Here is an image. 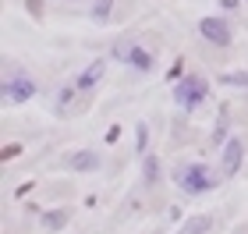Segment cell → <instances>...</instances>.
Returning a JSON list of instances; mask_svg holds the SVG:
<instances>
[{"instance_id":"cell-1","label":"cell","mask_w":248,"mask_h":234,"mask_svg":"<svg viewBox=\"0 0 248 234\" xmlns=\"http://www.w3.org/2000/svg\"><path fill=\"white\" fill-rule=\"evenodd\" d=\"M174 181H177V188H181V192L202 195V192H209V188H217L220 177L213 174L206 163H181V167L174 171Z\"/></svg>"},{"instance_id":"cell-2","label":"cell","mask_w":248,"mask_h":234,"mask_svg":"<svg viewBox=\"0 0 248 234\" xmlns=\"http://www.w3.org/2000/svg\"><path fill=\"white\" fill-rule=\"evenodd\" d=\"M206 96H209V82H206V75H185L181 82L174 85V103L181 107V110H195L199 103H206Z\"/></svg>"},{"instance_id":"cell-3","label":"cell","mask_w":248,"mask_h":234,"mask_svg":"<svg viewBox=\"0 0 248 234\" xmlns=\"http://www.w3.org/2000/svg\"><path fill=\"white\" fill-rule=\"evenodd\" d=\"M114 61H121V64H128V68H135V71H153V53L145 50V47H139V43H131V39H117L114 43Z\"/></svg>"},{"instance_id":"cell-4","label":"cell","mask_w":248,"mask_h":234,"mask_svg":"<svg viewBox=\"0 0 248 234\" xmlns=\"http://www.w3.org/2000/svg\"><path fill=\"white\" fill-rule=\"evenodd\" d=\"M0 93H4L7 103H29V99L36 96V82H32V78H29L25 71H15L11 78H4Z\"/></svg>"},{"instance_id":"cell-5","label":"cell","mask_w":248,"mask_h":234,"mask_svg":"<svg viewBox=\"0 0 248 234\" xmlns=\"http://www.w3.org/2000/svg\"><path fill=\"white\" fill-rule=\"evenodd\" d=\"M241 160H245V142L227 139V146L220 149V177H234L241 171Z\"/></svg>"},{"instance_id":"cell-6","label":"cell","mask_w":248,"mask_h":234,"mask_svg":"<svg viewBox=\"0 0 248 234\" xmlns=\"http://www.w3.org/2000/svg\"><path fill=\"white\" fill-rule=\"evenodd\" d=\"M199 36L206 43H213V47H227L231 43V29H227L223 18H202L199 21Z\"/></svg>"},{"instance_id":"cell-7","label":"cell","mask_w":248,"mask_h":234,"mask_svg":"<svg viewBox=\"0 0 248 234\" xmlns=\"http://www.w3.org/2000/svg\"><path fill=\"white\" fill-rule=\"evenodd\" d=\"M67 167H71V171H78V174H93V171H99V167H103V160H99V153L82 149V153H71V156H67Z\"/></svg>"},{"instance_id":"cell-8","label":"cell","mask_w":248,"mask_h":234,"mask_svg":"<svg viewBox=\"0 0 248 234\" xmlns=\"http://www.w3.org/2000/svg\"><path fill=\"white\" fill-rule=\"evenodd\" d=\"M103 75H107V61H93L82 75L75 78V89H78V93H89V89L99 85V78H103Z\"/></svg>"},{"instance_id":"cell-9","label":"cell","mask_w":248,"mask_h":234,"mask_svg":"<svg viewBox=\"0 0 248 234\" xmlns=\"http://www.w3.org/2000/svg\"><path fill=\"white\" fill-rule=\"evenodd\" d=\"M213 227V217L209 213H195V217H188L181 227H177V234H209Z\"/></svg>"},{"instance_id":"cell-10","label":"cell","mask_w":248,"mask_h":234,"mask_svg":"<svg viewBox=\"0 0 248 234\" xmlns=\"http://www.w3.org/2000/svg\"><path fill=\"white\" fill-rule=\"evenodd\" d=\"M43 227L46 231H64L67 227V209H50V213H43Z\"/></svg>"},{"instance_id":"cell-11","label":"cell","mask_w":248,"mask_h":234,"mask_svg":"<svg viewBox=\"0 0 248 234\" xmlns=\"http://www.w3.org/2000/svg\"><path fill=\"white\" fill-rule=\"evenodd\" d=\"M142 177H145V185L160 181V160H156L153 153H145V160H142Z\"/></svg>"},{"instance_id":"cell-12","label":"cell","mask_w":248,"mask_h":234,"mask_svg":"<svg viewBox=\"0 0 248 234\" xmlns=\"http://www.w3.org/2000/svg\"><path fill=\"white\" fill-rule=\"evenodd\" d=\"M114 15V0H96L93 4V21H110Z\"/></svg>"},{"instance_id":"cell-13","label":"cell","mask_w":248,"mask_h":234,"mask_svg":"<svg viewBox=\"0 0 248 234\" xmlns=\"http://www.w3.org/2000/svg\"><path fill=\"white\" fill-rule=\"evenodd\" d=\"M75 96H78L75 85H64V89H61V93H57V114H67V107H71Z\"/></svg>"},{"instance_id":"cell-14","label":"cell","mask_w":248,"mask_h":234,"mask_svg":"<svg viewBox=\"0 0 248 234\" xmlns=\"http://www.w3.org/2000/svg\"><path fill=\"white\" fill-rule=\"evenodd\" d=\"M223 85H238V89H248V71H223L220 75Z\"/></svg>"},{"instance_id":"cell-15","label":"cell","mask_w":248,"mask_h":234,"mask_svg":"<svg viewBox=\"0 0 248 234\" xmlns=\"http://www.w3.org/2000/svg\"><path fill=\"white\" fill-rule=\"evenodd\" d=\"M227 131H231V121L220 117L217 121V131H213V146H227Z\"/></svg>"},{"instance_id":"cell-16","label":"cell","mask_w":248,"mask_h":234,"mask_svg":"<svg viewBox=\"0 0 248 234\" xmlns=\"http://www.w3.org/2000/svg\"><path fill=\"white\" fill-rule=\"evenodd\" d=\"M145 142H149V131H145V125L139 121V125H135V149L145 153Z\"/></svg>"},{"instance_id":"cell-17","label":"cell","mask_w":248,"mask_h":234,"mask_svg":"<svg viewBox=\"0 0 248 234\" xmlns=\"http://www.w3.org/2000/svg\"><path fill=\"white\" fill-rule=\"evenodd\" d=\"M220 7H227V11H234V7H238V0H220Z\"/></svg>"}]
</instances>
